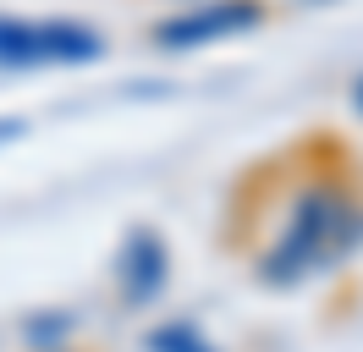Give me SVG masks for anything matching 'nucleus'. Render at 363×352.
Here are the masks:
<instances>
[{"instance_id": "nucleus-6", "label": "nucleus", "mask_w": 363, "mask_h": 352, "mask_svg": "<svg viewBox=\"0 0 363 352\" xmlns=\"http://www.w3.org/2000/svg\"><path fill=\"white\" fill-rule=\"evenodd\" d=\"M33 352H89V347H33Z\"/></svg>"}, {"instance_id": "nucleus-3", "label": "nucleus", "mask_w": 363, "mask_h": 352, "mask_svg": "<svg viewBox=\"0 0 363 352\" xmlns=\"http://www.w3.org/2000/svg\"><path fill=\"white\" fill-rule=\"evenodd\" d=\"M259 22H264V0H199V6H187V11L160 22L155 39L171 44V50H199V44L248 33Z\"/></svg>"}, {"instance_id": "nucleus-1", "label": "nucleus", "mask_w": 363, "mask_h": 352, "mask_svg": "<svg viewBox=\"0 0 363 352\" xmlns=\"http://www.w3.org/2000/svg\"><path fill=\"white\" fill-rule=\"evenodd\" d=\"M264 231L248 242V264L264 286H303L319 281L363 248V182L336 160H314L292 182L270 187Z\"/></svg>"}, {"instance_id": "nucleus-2", "label": "nucleus", "mask_w": 363, "mask_h": 352, "mask_svg": "<svg viewBox=\"0 0 363 352\" xmlns=\"http://www.w3.org/2000/svg\"><path fill=\"white\" fill-rule=\"evenodd\" d=\"M105 55L99 28L72 17H0V66H83Z\"/></svg>"}, {"instance_id": "nucleus-7", "label": "nucleus", "mask_w": 363, "mask_h": 352, "mask_svg": "<svg viewBox=\"0 0 363 352\" xmlns=\"http://www.w3.org/2000/svg\"><path fill=\"white\" fill-rule=\"evenodd\" d=\"M352 105H358V116H363V83H358V88H352Z\"/></svg>"}, {"instance_id": "nucleus-5", "label": "nucleus", "mask_w": 363, "mask_h": 352, "mask_svg": "<svg viewBox=\"0 0 363 352\" xmlns=\"http://www.w3.org/2000/svg\"><path fill=\"white\" fill-rule=\"evenodd\" d=\"M149 352H220V347L199 330V319H165L149 330Z\"/></svg>"}, {"instance_id": "nucleus-4", "label": "nucleus", "mask_w": 363, "mask_h": 352, "mask_svg": "<svg viewBox=\"0 0 363 352\" xmlns=\"http://www.w3.org/2000/svg\"><path fill=\"white\" fill-rule=\"evenodd\" d=\"M165 281H171V253H165L160 231L138 226L133 237H127V253H121V264H116V286H121V303H127V308L155 303Z\"/></svg>"}]
</instances>
